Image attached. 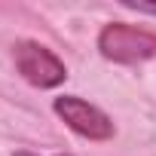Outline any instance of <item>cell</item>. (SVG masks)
Segmentation results:
<instances>
[{"label":"cell","instance_id":"2","mask_svg":"<svg viewBox=\"0 0 156 156\" xmlns=\"http://www.w3.org/2000/svg\"><path fill=\"white\" fill-rule=\"evenodd\" d=\"M12 58H16L19 73L25 76L31 86H37V89H55V86L64 83V76H67L61 58L52 49H46V46H40L34 40L16 43L12 46Z\"/></svg>","mask_w":156,"mask_h":156},{"label":"cell","instance_id":"3","mask_svg":"<svg viewBox=\"0 0 156 156\" xmlns=\"http://www.w3.org/2000/svg\"><path fill=\"white\" fill-rule=\"evenodd\" d=\"M55 113L76 132V135H83L89 141H107L113 138V122L104 110H98L95 104L83 101V98H76V95H61L55 98Z\"/></svg>","mask_w":156,"mask_h":156},{"label":"cell","instance_id":"4","mask_svg":"<svg viewBox=\"0 0 156 156\" xmlns=\"http://www.w3.org/2000/svg\"><path fill=\"white\" fill-rule=\"evenodd\" d=\"M122 6H129V9H135V12H150V16H156V6H150V3H132V0H122Z\"/></svg>","mask_w":156,"mask_h":156},{"label":"cell","instance_id":"1","mask_svg":"<svg viewBox=\"0 0 156 156\" xmlns=\"http://www.w3.org/2000/svg\"><path fill=\"white\" fill-rule=\"evenodd\" d=\"M98 49L113 64H141L156 58V34L126 22H110L98 34Z\"/></svg>","mask_w":156,"mask_h":156},{"label":"cell","instance_id":"5","mask_svg":"<svg viewBox=\"0 0 156 156\" xmlns=\"http://www.w3.org/2000/svg\"><path fill=\"white\" fill-rule=\"evenodd\" d=\"M16 156H34V153H28V150H22V153H16Z\"/></svg>","mask_w":156,"mask_h":156}]
</instances>
